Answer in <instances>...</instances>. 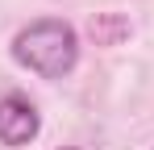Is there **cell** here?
Masks as SVG:
<instances>
[{"instance_id": "obj_1", "label": "cell", "mask_w": 154, "mask_h": 150, "mask_svg": "<svg viewBox=\"0 0 154 150\" xmlns=\"http://www.w3.org/2000/svg\"><path fill=\"white\" fill-rule=\"evenodd\" d=\"M13 58L21 67H29L33 75H42V79H63L79 63V33L58 17L29 21L13 38Z\"/></svg>"}, {"instance_id": "obj_2", "label": "cell", "mask_w": 154, "mask_h": 150, "mask_svg": "<svg viewBox=\"0 0 154 150\" xmlns=\"http://www.w3.org/2000/svg\"><path fill=\"white\" fill-rule=\"evenodd\" d=\"M38 129H42V117H38V108L21 92H8V96L0 100V142L4 146H13V150L29 146L38 138Z\"/></svg>"}, {"instance_id": "obj_3", "label": "cell", "mask_w": 154, "mask_h": 150, "mask_svg": "<svg viewBox=\"0 0 154 150\" xmlns=\"http://www.w3.org/2000/svg\"><path fill=\"white\" fill-rule=\"evenodd\" d=\"M88 33L96 38V46H117V38H125V33H129V25L121 21V17H112V13H104V17H92Z\"/></svg>"}, {"instance_id": "obj_4", "label": "cell", "mask_w": 154, "mask_h": 150, "mask_svg": "<svg viewBox=\"0 0 154 150\" xmlns=\"http://www.w3.org/2000/svg\"><path fill=\"white\" fill-rule=\"evenodd\" d=\"M58 150H79V146H58Z\"/></svg>"}]
</instances>
